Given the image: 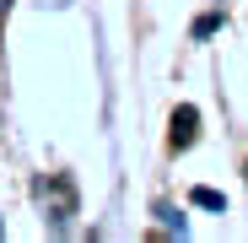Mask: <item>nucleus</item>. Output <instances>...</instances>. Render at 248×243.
Returning a JSON list of instances; mask_svg holds the SVG:
<instances>
[{"label":"nucleus","mask_w":248,"mask_h":243,"mask_svg":"<svg viewBox=\"0 0 248 243\" xmlns=\"http://www.w3.org/2000/svg\"><path fill=\"white\" fill-rule=\"evenodd\" d=\"M194 135H200V108H178L173 113V146H194Z\"/></svg>","instance_id":"1"},{"label":"nucleus","mask_w":248,"mask_h":243,"mask_svg":"<svg viewBox=\"0 0 248 243\" xmlns=\"http://www.w3.org/2000/svg\"><path fill=\"white\" fill-rule=\"evenodd\" d=\"M194 200H200V206H211V211H221V194H216V189H194Z\"/></svg>","instance_id":"2"},{"label":"nucleus","mask_w":248,"mask_h":243,"mask_svg":"<svg viewBox=\"0 0 248 243\" xmlns=\"http://www.w3.org/2000/svg\"><path fill=\"white\" fill-rule=\"evenodd\" d=\"M0 11H6V0H0Z\"/></svg>","instance_id":"3"}]
</instances>
